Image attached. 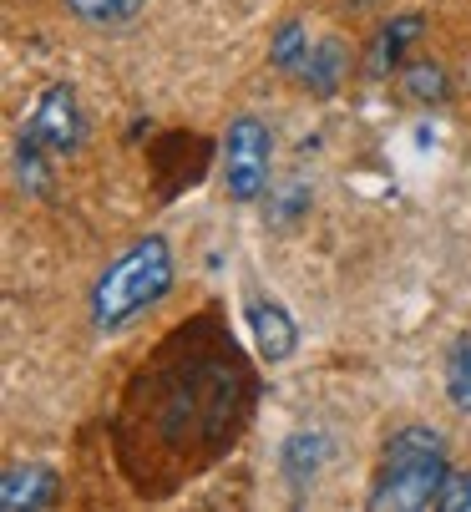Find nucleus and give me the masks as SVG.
Segmentation results:
<instances>
[{
  "label": "nucleus",
  "instance_id": "nucleus-11",
  "mask_svg": "<svg viewBox=\"0 0 471 512\" xmlns=\"http://www.w3.org/2000/svg\"><path fill=\"white\" fill-rule=\"evenodd\" d=\"M446 396L456 411H471V330L456 340V350L446 360Z\"/></svg>",
  "mask_w": 471,
  "mask_h": 512
},
{
  "label": "nucleus",
  "instance_id": "nucleus-2",
  "mask_svg": "<svg viewBox=\"0 0 471 512\" xmlns=\"http://www.w3.org/2000/svg\"><path fill=\"white\" fill-rule=\"evenodd\" d=\"M173 279H178V264H173V244L163 234L127 244L92 284V325L102 335L132 325L137 315L157 310L173 295Z\"/></svg>",
  "mask_w": 471,
  "mask_h": 512
},
{
  "label": "nucleus",
  "instance_id": "nucleus-8",
  "mask_svg": "<svg viewBox=\"0 0 471 512\" xmlns=\"http://www.w3.org/2000/svg\"><path fill=\"white\" fill-rule=\"evenodd\" d=\"M61 6L87 26H127V21L142 16L147 0H61Z\"/></svg>",
  "mask_w": 471,
  "mask_h": 512
},
{
  "label": "nucleus",
  "instance_id": "nucleus-3",
  "mask_svg": "<svg viewBox=\"0 0 471 512\" xmlns=\"http://www.w3.org/2000/svg\"><path fill=\"white\" fill-rule=\"evenodd\" d=\"M87 142V112L76 102V92L66 82H56L51 92H41V102L31 107L26 127H21V142H16V173H21V188L41 193L46 188V168L51 158H66Z\"/></svg>",
  "mask_w": 471,
  "mask_h": 512
},
{
  "label": "nucleus",
  "instance_id": "nucleus-1",
  "mask_svg": "<svg viewBox=\"0 0 471 512\" xmlns=\"http://www.w3.org/2000/svg\"><path fill=\"white\" fill-rule=\"evenodd\" d=\"M451 482V452L436 426H401L385 436V452L370 482V512H426Z\"/></svg>",
  "mask_w": 471,
  "mask_h": 512
},
{
  "label": "nucleus",
  "instance_id": "nucleus-14",
  "mask_svg": "<svg viewBox=\"0 0 471 512\" xmlns=\"http://www.w3.org/2000/svg\"><path fill=\"white\" fill-rule=\"evenodd\" d=\"M436 507H441V512H471V472H456V477L446 482V492H441Z\"/></svg>",
  "mask_w": 471,
  "mask_h": 512
},
{
  "label": "nucleus",
  "instance_id": "nucleus-5",
  "mask_svg": "<svg viewBox=\"0 0 471 512\" xmlns=\"http://www.w3.org/2000/svg\"><path fill=\"white\" fill-rule=\"evenodd\" d=\"M244 320H249L254 345H259V355H264L269 365H284V360L299 350V325H294V315H289L279 300L249 295V300H244Z\"/></svg>",
  "mask_w": 471,
  "mask_h": 512
},
{
  "label": "nucleus",
  "instance_id": "nucleus-7",
  "mask_svg": "<svg viewBox=\"0 0 471 512\" xmlns=\"http://www.w3.org/2000/svg\"><path fill=\"white\" fill-rule=\"evenodd\" d=\"M325 457H330V442H325L320 431L289 436V442H284V472H289V482H309L314 472L325 467Z\"/></svg>",
  "mask_w": 471,
  "mask_h": 512
},
{
  "label": "nucleus",
  "instance_id": "nucleus-4",
  "mask_svg": "<svg viewBox=\"0 0 471 512\" xmlns=\"http://www.w3.org/2000/svg\"><path fill=\"white\" fill-rule=\"evenodd\" d=\"M269 163H274V137L259 117H233L223 137V183L233 203H259L269 188Z\"/></svg>",
  "mask_w": 471,
  "mask_h": 512
},
{
  "label": "nucleus",
  "instance_id": "nucleus-6",
  "mask_svg": "<svg viewBox=\"0 0 471 512\" xmlns=\"http://www.w3.org/2000/svg\"><path fill=\"white\" fill-rule=\"evenodd\" d=\"M61 492V477L41 462H16L0 477V507L6 512H31V507H51Z\"/></svg>",
  "mask_w": 471,
  "mask_h": 512
},
{
  "label": "nucleus",
  "instance_id": "nucleus-10",
  "mask_svg": "<svg viewBox=\"0 0 471 512\" xmlns=\"http://www.w3.org/2000/svg\"><path fill=\"white\" fill-rule=\"evenodd\" d=\"M421 36V16H401V21H390L375 41V56H370V71L375 77H385V66H396L406 56V46Z\"/></svg>",
  "mask_w": 471,
  "mask_h": 512
},
{
  "label": "nucleus",
  "instance_id": "nucleus-9",
  "mask_svg": "<svg viewBox=\"0 0 471 512\" xmlns=\"http://www.w3.org/2000/svg\"><path fill=\"white\" fill-rule=\"evenodd\" d=\"M340 66H345V56H340L335 41H314L309 56H304V66L294 71V77H304V87H314V92H335Z\"/></svg>",
  "mask_w": 471,
  "mask_h": 512
},
{
  "label": "nucleus",
  "instance_id": "nucleus-12",
  "mask_svg": "<svg viewBox=\"0 0 471 512\" xmlns=\"http://www.w3.org/2000/svg\"><path fill=\"white\" fill-rule=\"evenodd\" d=\"M309 31L299 26V21H284L279 31H274V46H269V61L279 66V71H299L304 66V56H309Z\"/></svg>",
  "mask_w": 471,
  "mask_h": 512
},
{
  "label": "nucleus",
  "instance_id": "nucleus-13",
  "mask_svg": "<svg viewBox=\"0 0 471 512\" xmlns=\"http://www.w3.org/2000/svg\"><path fill=\"white\" fill-rule=\"evenodd\" d=\"M401 82H406V92H411L416 102H441V97H446V71H441L436 61H416Z\"/></svg>",
  "mask_w": 471,
  "mask_h": 512
}]
</instances>
